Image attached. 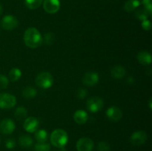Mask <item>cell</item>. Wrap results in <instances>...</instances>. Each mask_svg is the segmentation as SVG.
Wrapping results in <instances>:
<instances>
[{"label": "cell", "instance_id": "1", "mask_svg": "<svg viewBox=\"0 0 152 151\" xmlns=\"http://www.w3.org/2000/svg\"><path fill=\"white\" fill-rule=\"evenodd\" d=\"M23 39L25 45L30 48H37L40 47L43 42V38L40 32L37 28L33 27L25 30Z\"/></svg>", "mask_w": 152, "mask_h": 151}, {"label": "cell", "instance_id": "2", "mask_svg": "<svg viewBox=\"0 0 152 151\" xmlns=\"http://www.w3.org/2000/svg\"><path fill=\"white\" fill-rule=\"evenodd\" d=\"M50 143L57 148L64 147L68 141V133L62 129H56L50 134Z\"/></svg>", "mask_w": 152, "mask_h": 151}, {"label": "cell", "instance_id": "3", "mask_svg": "<svg viewBox=\"0 0 152 151\" xmlns=\"http://www.w3.org/2000/svg\"><path fill=\"white\" fill-rule=\"evenodd\" d=\"M36 84L42 89H48L53 85V76L48 72H41L37 75L35 79Z\"/></svg>", "mask_w": 152, "mask_h": 151}, {"label": "cell", "instance_id": "4", "mask_svg": "<svg viewBox=\"0 0 152 151\" xmlns=\"http://www.w3.org/2000/svg\"><path fill=\"white\" fill-rule=\"evenodd\" d=\"M16 105V99L14 96L7 93H0V108L10 109Z\"/></svg>", "mask_w": 152, "mask_h": 151}, {"label": "cell", "instance_id": "5", "mask_svg": "<svg viewBox=\"0 0 152 151\" xmlns=\"http://www.w3.org/2000/svg\"><path fill=\"white\" fill-rule=\"evenodd\" d=\"M104 102L102 98L94 96L90 98L86 102V108L91 113H97L103 107Z\"/></svg>", "mask_w": 152, "mask_h": 151}, {"label": "cell", "instance_id": "6", "mask_svg": "<svg viewBox=\"0 0 152 151\" xmlns=\"http://www.w3.org/2000/svg\"><path fill=\"white\" fill-rule=\"evenodd\" d=\"M19 25V21L13 15H6L1 21V26L6 30H12L17 28Z\"/></svg>", "mask_w": 152, "mask_h": 151}, {"label": "cell", "instance_id": "7", "mask_svg": "<svg viewBox=\"0 0 152 151\" xmlns=\"http://www.w3.org/2000/svg\"><path fill=\"white\" fill-rule=\"evenodd\" d=\"M94 144L90 138L83 137L79 139L76 144L77 151H92Z\"/></svg>", "mask_w": 152, "mask_h": 151}, {"label": "cell", "instance_id": "8", "mask_svg": "<svg viewBox=\"0 0 152 151\" xmlns=\"http://www.w3.org/2000/svg\"><path fill=\"white\" fill-rule=\"evenodd\" d=\"M42 5L46 13L53 14L59 11L60 8V1L59 0H43Z\"/></svg>", "mask_w": 152, "mask_h": 151}, {"label": "cell", "instance_id": "9", "mask_svg": "<svg viewBox=\"0 0 152 151\" xmlns=\"http://www.w3.org/2000/svg\"><path fill=\"white\" fill-rule=\"evenodd\" d=\"M39 126V122L38 119L33 116L25 118L23 124V127L25 131L30 133H35L38 130Z\"/></svg>", "mask_w": 152, "mask_h": 151}, {"label": "cell", "instance_id": "10", "mask_svg": "<svg viewBox=\"0 0 152 151\" xmlns=\"http://www.w3.org/2000/svg\"><path fill=\"white\" fill-rule=\"evenodd\" d=\"M15 128H16V124L14 121L10 118H5L0 123V132L2 134H11L15 130Z\"/></svg>", "mask_w": 152, "mask_h": 151}, {"label": "cell", "instance_id": "11", "mask_svg": "<svg viewBox=\"0 0 152 151\" xmlns=\"http://www.w3.org/2000/svg\"><path fill=\"white\" fill-rule=\"evenodd\" d=\"M147 140V133L145 132L140 130L134 132L131 136V142L135 146H140L143 144Z\"/></svg>", "mask_w": 152, "mask_h": 151}, {"label": "cell", "instance_id": "12", "mask_svg": "<svg viewBox=\"0 0 152 151\" xmlns=\"http://www.w3.org/2000/svg\"><path fill=\"white\" fill-rule=\"evenodd\" d=\"M106 115L108 119L111 121H118L123 117V112L119 107L116 106H112L108 108L106 111Z\"/></svg>", "mask_w": 152, "mask_h": 151}, {"label": "cell", "instance_id": "13", "mask_svg": "<svg viewBox=\"0 0 152 151\" xmlns=\"http://www.w3.org/2000/svg\"><path fill=\"white\" fill-rule=\"evenodd\" d=\"M99 81V75L96 72H88L85 73L83 78V82L86 86H94Z\"/></svg>", "mask_w": 152, "mask_h": 151}, {"label": "cell", "instance_id": "14", "mask_svg": "<svg viewBox=\"0 0 152 151\" xmlns=\"http://www.w3.org/2000/svg\"><path fill=\"white\" fill-rule=\"evenodd\" d=\"M88 115L83 110H78L74 114V120L77 124H83L88 121Z\"/></svg>", "mask_w": 152, "mask_h": 151}, {"label": "cell", "instance_id": "15", "mask_svg": "<svg viewBox=\"0 0 152 151\" xmlns=\"http://www.w3.org/2000/svg\"><path fill=\"white\" fill-rule=\"evenodd\" d=\"M137 60L141 65H149L151 63V55L145 50H142L137 54Z\"/></svg>", "mask_w": 152, "mask_h": 151}, {"label": "cell", "instance_id": "16", "mask_svg": "<svg viewBox=\"0 0 152 151\" xmlns=\"http://www.w3.org/2000/svg\"><path fill=\"white\" fill-rule=\"evenodd\" d=\"M126 69L123 67L117 65V66L113 67L111 69V75L113 78L120 79L123 78L126 76Z\"/></svg>", "mask_w": 152, "mask_h": 151}, {"label": "cell", "instance_id": "17", "mask_svg": "<svg viewBox=\"0 0 152 151\" xmlns=\"http://www.w3.org/2000/svg\"><path fill=\"white\" fill-rule=\"evenodd\" d=\"M34 137H35V139L38 143H45V142H47L48 135L46 130L41 129V130H37L35 132Z\"/></svg>", "mask_w": 152, "mask_h": 151}, {"label": "cell", "instance_id": "18", "mask_svg": "<svg viewBox=\"0 0 152 151\" xmlns=\"http://www.w3.org/2000/svg\"><path fill=\"white\" fill-rule=\"evenodd\" d=\"M19 143L21 147L24 148H29L33 145V139L28 135H22L19 137Z\"/></svg>", "mask_w": 152, "mask_h": 151}, {"label": "cell", "instance_id": "19", "mask_svg": "<svg viewBox=\"0 0 152 151\" xmlns=\"http://www.w3.org/2000/svg\"><path fill=\"white\" fill-rule=\"evenodd\" d=\"M140 5L139 0H129L124 4V10L126 12H132Z\"/></svg>", "mask_w": 152, "mask_h": 151}, {"label": "cell", "instance_id": "20", "mask_svg": "<svg viewBox=\"0 0 152 151\" xmlns=\"http://www.w3.org/2000/svg\"><path fill=\"white\" fill-rule=\"evenodd\" d=\"M37 94V90H36L34 87H31V86H28V87H25L22 90V96H24V98L27 99H32L34 98Z\"/></svg>", "mask_w": 152, "mask_h": 151}, {"label": "cell", "instance_id": "21", "mask_svg": "<svg viewBox=\"0 0 152 151\" xmlns=\"http://www.w3.org/2000/svg\"><path fill=\"white\" fill-rule=\"evenodd\" d=\"M22 76V71L17 68H13L9 72V78L11 81H16Z\"/></svg>", "mask_w": 152, "mask_h": 151}, {"label": "cell", "instance_id": "22", "mask_svg": "<svg viewBox=\"0 0 152 151\" xmlns=\"http://www.w3.org/2000/svg\"><path fill=\"white\" fill-rule=\"evenodd\" d=\"M43 0H25V5L31 10H35L42 4Z\"/></svg>", "mask_w": 152, "mask_h": 151}, {"label": "cell", "instance_id": "23", "mask_svg": "<svg viewBox=\"0 0 152 151\" xmlns=\"http://www.w3.org/2000/svg\"><path fill=\"white\" fill-rule=\"evenodd\" d=\"M151 15V13L150 12H148L145 7L142 9H140L137 11L136 12V16L138 19L140 20H146L148 18V16H150Z\"/></svg>", "mask_w": 152, "mask_h": 151}, {"label": "cell", "instance_id": "24", "mask_svg": "<svg viewBox=\"0 0 152 151\" xmlns=\"http://www.w3.org/2000/svg\"><path fill=\"white\" fill-rule=\"evenodd\" d=\"M28 115V110L24 107H19L16 109L14 112V115L17 119H22L25 118Z\"/></svg>", "mask_w": 152, "mask_h": 151}, {"label": "cell", "instance_id": "25", "mask_svg": "<svg viewBox=\"0 0 152 151\" xmlns=\"http://www.w3.org/2000/svg\"><path fill=\"white\" fill-rule=\"evenodd\" d=\"M55 39H56L55 34L52 32H48L45 35L43 41H45V42L47 45H52L54 43Z\"/></svg>", "mask_w": 152, "mask_h": 151}, {"label": "cell", "instance_id": "26", "mask_svg": "<svg viewBox=\"0 0 152 151\" xmlns=\"http://www.w3.org/2000/svg\"><path fill=\"white\" fill-rule=\"evenodd\" d=\"M50 146L47 142L37 143L34 146V151H50Z\"/></svg>", "mask_w": 152, "mask_h": 151}, {"label": "cell", "instance_id": "27", "mask_svg": "<svg viewBox=\"0 0 152 151\" xmlns=\"http://www.w3.org/2000/svg\"><path fill=\"white\" fill-rule=\"evenodd\" d=\"M97 149L99 151H111V147H110L109 144L105 141H101L98 144Z\"/></svg>", "mask_w": 152, "mask_h": 151}, {"label": "cell", "instance_id": "28", "mask_svg": "<svg viewBox=\"0 0 152 151\" xmlns=\"http://www.w3.org/2000/svg\"><path fill=\"white\" fill-rule=\"evenodd\" d=\"M9 80L3 74H0V88L4 89L8 86Z\"/></svg>", "mask_w": 152, "mask_h": 151}, {"label": "cell", "instance_id": "29", "mask_svg": "<svg viewBox=\"0 0 152 151\" xmlns=\"http://www.w3.org/2000/svg\"><path fill=\"white\" fill-rule=\"evenodd\" d=\"M16 146V142L13 139H8L5 142V147L9 150H12Z\"/></svg>", "mask_w": 152, "mask_h": 151}, {"label": "cell", "instance_id": "30", "mask_svg": "<svg viewBox=\"0 0 152 151\" xmlns=\"http://www.w3.org/2000/svg\"><path fill=\"white\" fill-rule=\"evenodd\" d=\"M87 90L84 88H80L78 90H77V96L78 99H83L84 98H86V96H87Z\"/></svg>", "mask_w": 152, "mask_h": 151}, {"label": "cell", "instance_id": "31", "mask_svg": "<svg viewBox=\"0 0 152 151\" xmlns=\"http://www.w3.org/2000/svg\"><path fill=\"white\" fill-rule=\"evenodd\" d=\"M141 26H142V29H143L144 30H146V31L150 30L151 28V22H150L149 20H148V19L142 21V24H141Z\"/></svg>", "mask_w": 152, "mask_h": 151}, {"label": "cell", "instance_id": "32", "mask_svg": "<svg viewBox=\"0 0 152 151\" xmlns=\"http://www.w3.org/2000/svg\"><path fill=\"white\" fill-rule=\"evenodd\" d=\"M152 0H142V4H144V7H148V8H152Z\"/></svg>", "mask_w": 152, "mask_h": 151}, {"label": "cell", "instance_id": "33", "mask_svg": "<svg viewBox=\"0 0 152 151\" xmlns=\"http://www.w3.org/2000/svg\"><path fill=\"white\" fill-rule=\"evenodd\" d=\"M134 81V78H132V77H129V78H128V82H129V84H133Z\"/></svg>", "mask_w": 152, "mask_h": 151}, {"label": "cell", "instance_id": "34", "mask_svg": "<svg viewBox=\"0 0 152 151\" xmlns=\"http://www.w3.org/2000/svg\"><path fill=\"white\" fill-rule=\"evenodd\" d=\"M54 151H66V150H65V147H64L59 148V150H54Z\"/></svg>", "mask_w": 152, "mask_h": 151}, {"label": "cell", "instance_id": "35", "mask_svg": "<svg viewBox=\"0 0 152 151\" xmlns=\"http://www.w3.org/2000/svg\"><path fill=\"white\" fill-rule=\"evenodd\" d=\"M1 13H2V6L0 4V16L1 15Z\"/></svg>", "mask_w": 152, "mask_h": 151}, {"label": "cell", "instance_id": "36", "mask_svg": "<svg viewBox=\"0 0 152 151\" xmlns=\"http://www.w3.org/2000/svg\"><path fill=\"white\" fill-rule=\"evenodd\" d=\"M149 107H150V109H151V99H150L149 101Z\"/></svg>", "mask_w": 152, "mask_h": 151}]
</instances>
